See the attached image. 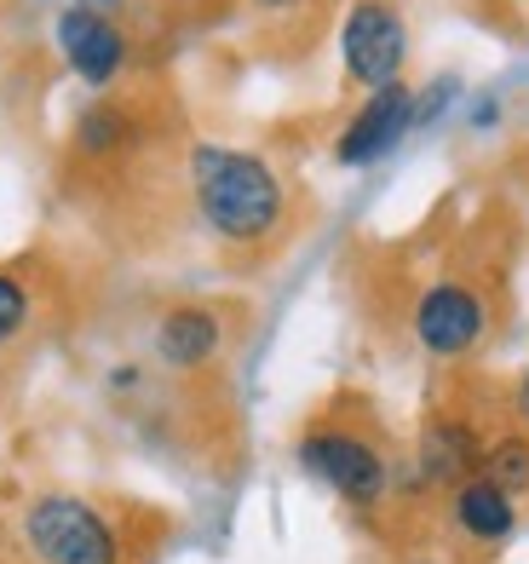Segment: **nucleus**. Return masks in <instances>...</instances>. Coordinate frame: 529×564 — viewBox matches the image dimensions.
Segmentation results:
<instances>
[{
	"label": "nucleus",
	"instance_id": "7",
	"mask_svg": "<svg viewBox=\"0 0 529 564\" xmlns=\"http://www.w3.org/2000/svg\"><path fill=\"white\" fill-rule=\"evenodd\" d=\"M53 41H58L64 64L81 75L87 87H110L115 75L128 69V58H133V46H128V35H121V23L104 18V12H87V7L58 12Z\"/></svg>",
	"mask_w": 529,
	"mask_h": 564
},
{
	"label": "nucleus",
	"instance_id": "2",
	"mask_svg": "<svg viewBox=\"0 0 529 564\" xmlns=\"http://www.w3.org/2000/svg\"><path fill=\"white\" fill-rule=\"evenodd\" d=\"M18 542L35 564H128L121 519L75 490H41L18 512Z\"/></svg>",
	"mask_w": 529,
	"mask_h": 564
},
{
	"label": "nucleus",
	"instance_id": "3",
	"mask_svg": "<svg viewBox=\"0 0 529 564\" xmlns=\"http://www.w3.org/2000/svg\"><path fill=\"white\" fill-rule=\"evenodd\" d=\"M294 460L311 484H322L345 507H381L392 496V460L386 449L351 421H311L294 444Z\"/></svg>",
	"mask_w": 529,
	"mask_h": 564
},
{
	"label": "nucleus",
	"instance_id": "5",
	"mask_svg": "<svg viewBox=\"0 0 529 564\" xmlns=\"http://www.w3.org/2000/svg\"><path fill=\"white\" fill-rule=\"evenodd\" d=\"M340 58L345 75L363 93H381L392 82H403V58H409V30L392 0H357L340 23Z\"/></svg>",
	"mask_w": 529,
	"mask_h": 564
},
{
	"label": "nucleus",
	"instance_id": "14",
	"mask_svg": "<svg viewBox=\"0 0 529 564\" xmlns=\"http://www.w3.org/2000/svg\"><path fill=\"white\" fill-rule=\"evenodd\" d=\"M513 421H518V432H529V364H524V375L513 380Z\"/></svg>",
	"mask_w": 529,
	"mask_h": 564
},
{
	"label": "nucleus",
	"instance_id": "8",
	"mask_svg": "<svg viewBox=\"0 0 529 564\" xmlns=\"http://www.w3.org/2000/svg\"><path fill=\"white\" fill-rule=\"evenodd\" d=\"M484 444H489V432L477 426L472 415H455V409L432 415V421L420 426V444H415V473H420V484H432V490H455L461 478L477 473Z\"/></svg>",
	"mask_w": 529,
	"mask_h": 564
},
{
	"label": "nucleus",
	"instance_id": "1",
	"mask_svg": "<svg viewBox=\"0 0 529 564\" xmlns=\"http://www.w3.org/2000/svg\"><path fill=\"white\" fill-rule=\"evenodd\" d=\"M190 202L196 219L224 248H271L288 225V185L260 150L236 144H196L190 150Z\"/></svg>",
	"mask_w": 529,
	"mask_h": 564
},
{
	"label": "nucleus",
	"instance_id": "15",
	"mask_svg": "<svg viewBox=\"0 0 529 564\" xmlns=\"http://www.w3.org/2000/svg\"><path fill=\"white\" fill-rule=\"evenodd\" d=\"M254 7H260V12H271V18H288V12L306 7V0H254Z\"/></svg>",
	"mask_w": 529,
	"mask_h": 564
},
{
	"label": "nucleus",
	"instance_id": "6",
	"mask_svg": "<svg viewBox=\"0 0 529 564\" xmlns=\"http://www.w3.org/2000/svg\"><path fill=\"white\" fill-rule=\"evenodd\" d=\"M409 133H415V93L403 87V82H392V87H381V93H368V98H363V110L340 127L334 162H340V167L386 162Z\"/></svg>",
	"mask_w": 529,
	"mask_h": 564
},
{
	"label": "nucleus",
	"instance_id": "12",
	"mask_svg": "<svg viewBox=\"0 0 529 564\" xmlns=\"http://www.w3.org/2000/svg\"><path fill=\"white\" fill-rule=\"evenodd\" d=\"M128 139H133V121H128V110H115V105H98V110H87L81 121H75V150L92 156V162L121 156Z\"/></svg>",
	"mask_w": 529,
	"mask_h": 564
},
{
	"label": "nucleus",
	"instance_id": "4",
	"mask_svg": "<svg viewBox=\"0 0 529 564\" xmlns=\"http://www.w3.org/2000/svg\"><path fill=\"white\" fill-rule=\"evenodd\" d=\"M409 328H415V346L432 357V364H466V357L489 340V300L477 282L443 276L432 289H420Z\"/></svg>",
	"mask_w": 529,
	"mask_h": 564
},
{
	"label": "nucleus",
	"instance_id": "11",
	"mask_svg": "<svg viewBox=\"0 0 529 564\" xmlns=\"http://www.w3.org/2000/svg\"><path fill=\"white\" fill-rule=\"evenodd\" d=\"M477 473H484L489 484H500L513 501L529 496V432L507 426V432H489L484 444V460H477Z\"/></svg>",
	"mask_w": 529,
	"mask_h": 564
},
{
	"label": "nucleus",
	"instance_id": "13",
	"mask_svg": "<svg viewBox=\"0 0 529 564\" xmlns=\"http://www.w3.org/2000/svg\"><path fill=\"white\" fill-rule=\"evenodd\" d=\"M35 305H41V300H35V289H30V276H23V271H0V351L30 335Z\"/></svg>",
	"mask_w": 529,
	"mask_h": 564
},
{
	"label": "nucleus",
	"instance_id": "9",
	"mask_svg": "<svg viewBox=\"0 0 529 564\" xmlns=\"http://www.w3.org/2000/svg\"><path fill=\"white\" fill-rule=\"evenodd\" d=\"M150 346H156L162 369H173V375H196V369L219 364V351H224V317L213 312V305L179 300V305H167V312H162V323H156V335H150Z\"/></svg>",
	"mask_w": 529,
	"mask_h": 564
},
{
	"label": "nucleus",
	"instance_id": "10",
	"mask_svg": "<svg viewBox=\"0 0 529 564\" xmlns=\"http://www.w3.org/2000/svg\"><path fill=\"white\" fill-rule=\"evenodd\" d=\"M449 524H455L461 542H472V547H507L518 535V501L500 490V484H489L484 473H472L449 490Z\"/></svg>",
	"mask_w": 529,
	"mask_h": 564
}]
</instances>
